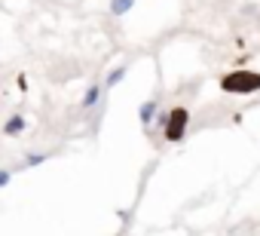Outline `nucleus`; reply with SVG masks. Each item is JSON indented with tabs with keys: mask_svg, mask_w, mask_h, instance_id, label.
Segmentation results:
<instances>
[{
	"mask_svg": "<svg viewBox=\"0 0 260 236\" xmlns=\"http://www.w3.org/2000/svg\"><path fill=\"white\" fill-rule=\"evenodd\" d=\"M220 89L226 95H254V92H260V74L257 71H245V68L226 71L220 77Z\"/></svg>",
	"mask_w": 260,
	"mask_h": 236,
	"instance_id": "nucleus-1",
	"label": "nucleus"
},
{
	"mask_svg": "<svg viewBox=\"0 0 260 236\" xmlns=\"http://www.w3.org/2000/svg\"><path fill=\"white\" fill-rule=\"evenodd\" d=\"M187 126H190V110H187V107H172L162 138H166L169 144H181L184 135H187Z\"/></svg>",
	"mask_w": 260,
	"mask_h": 236,
	"instance_id": "nucleus-2",
	"label": "nucleus"
},
{
	"mask_svg": "<svg viewBox=\"0 0 260 236\" xmlns=\"http://www.w3.org/2000/svg\"><path fill=\"white\" fill-rule=\"evenodd\" d=\"M104 101H107V89H104V83H98V80H95V83H89V89L83 92V101H80V107L92 113V110H95V107H101Z\"/></svg>",
	"mask_w": 260,
	"mask_h": 236,
	"instance_id": "nucleus-3",
	"label": "nucleus"
},
{
	"mask_svg": "<svg viewBox=\"0 0 260 236\" xmlns=\"http://www.w3.org/2000/svg\"><path fill=\"white\" fill-rule=\"evenodd\" d=\"M159 107H162V104H159V98H147V101H141V104H138V123L144 126V132L153 126V120H156Z\"/></svg>",
	"mask_w": 260,
	"mask_h": 236,
	"instance_id": "nucleus-4",
	"label": "nucleus"
},
{
	"mask_svg": "<svg viewBox=\"0 0 260 236\" xmlns=\"http://www.w3.org/2000/svg\"><path fill=\"white\" fill-rule=\"evenodd\" d=\"M25 129H28V120H25L22 113H13L10 120L4 123V135H7V138H19Z\"/></svg>",
	"mask_w": 260,
	"mask_h": 236,
	"instance_id": "nucleus-5",
	"label": "nucleus"
},
{
	"mask_svg": "<svg viewBox=\"0 0 260 236\" xmlns=\"http://www.w3.org/2000/svg\"><path fill=\"white\" fill-rule=\"evenodd\" d=\"M49 160V154H43V151H31V154H25V160L19 163V166H13V172H19V169H37V166H43Z\"/></svg>",
	"mask_w": 260,
	"mask_h": 236,
	"instance_id": "nucleus-6",
	"label": "nucleus"
},
{
	"mask_svg": "<svg viewBox=\"0 0 260 236\" xmlns=\"http://www.w3.org/2000/svg\"><path fill=\"white\" fill-rule=\"evenodd\" d=\"M125 74H128V68H125V65H116L113 71H107V77L101 80V83H104V89H107V92H110V89H116V86L125 80Z\"/></svg>",
	"mask_w": 260,
	"mask_h": 236,
	"instance_id": "nucleus-7",
	"label": "nucleus"
},
{
	"mask_svg": "<svg viewBox=\"0 0 260 236\" xmlns=\"http://www.w3.org/2000/svg\"><path fill=\"white\" fill-rule=\"evenodd\" d=\"M135 4H138V0H110V13L113 16H125Z\"/></svg>",
	"mask_w": 260,
	"mask_h": 236,
	"instance_id": "nucleus-8",
	"label": "nucleus"
},
{
	"mask_svg": "<svg viewBox=\"0 0 260 236\" xmlns=\"http://www.w3.org/2000/svg\"><path fill=\"white\" fill-rule=\"evenodd\" d=\"M10 181H13V169H0V190H4Z\"/></svg>",
	"mask_w": 260,
	"mask_h": 236,
	"instance_id": "nucleus-9",
	"label": "nucleus"
}]
</instances>
